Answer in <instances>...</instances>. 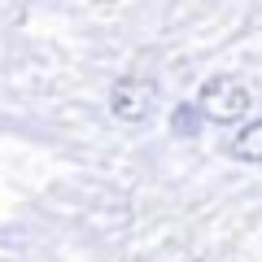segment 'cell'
Segmentation results:
<instances>
[{
    "label": "cell",
    "instance_id": "3",
    "mask_svg": "<svg viewBox=\"0 0 262 262\" xmlns=\"http://www.w3.org/2000/svg\"><path fill=\"white\" fill-rule=\"evenodd\" d=\"M232 158L249 162V166H262V118L245 122V127L236 131V140H232Z\"/></svg>",
    "mask_w": 262,
    "mask_h": 262
},
{
    "label": "cell",
    "instance_id": "4",
    "mask_svg": "<svg viewBox=\"0 0 262 262\" xmlns=\"http://www.w3.org/2000/svg\"><path fill=\"white\" fill-rule=\"evenodd\" d=\"M201 118H206L201 105H175V110H170V131H175V136H196V131H201Z\"/></svg>",
    "mask_w": 262,
    "mask_h": 262
},
{
    "label": "cell",
    "instance_id": "2",
    "mask_svg": "<svg viewBox=\"0 0 262 262\" xmlns=\"http://www.w3.org/2000/svg\"><path fill=\"white\" fill-rule=\"evenodd\" d=\"M153 101H158V83L149 75H122L118 83L110 88V114L122 122H140L149 118Z\"/></svg>",
    "mask_w": 262,
    "mask_h": 262
},
{
    "label": "cell",
    "instance_id": "1",
    "mask_svg": "<svg viewBox=\"0 0 262 262\" xmlns=\"http://www.w3.org/2000/svg\"><path fill=\"white\" fill-rule=\"evenodd\" d=\"M196 105H201V114H206L210 122H223V127H227V122H241L245 114H249L253 96H249V88H245L241 79L214 75V79H206V83H201Z\"/></svg>",
    "mask_w": 262,
    "mask_h": 262
}]
</instances>
